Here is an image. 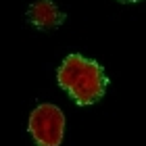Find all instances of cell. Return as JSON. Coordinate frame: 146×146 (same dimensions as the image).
<instances>
[{
  "label": "cell",
  "mask_w": 146,
  "mask_h": 146,
  "mask_svg": "<svg viewBox=\"0 0 146 146\" xmlns=\"http://www.w3.org/2000/svg\"><path fill=\"white\" fill-rule=\"evenodd\" d=\"M56 79L58 86L82 107L98 102L107 94L109 86L102 65L96 63L94 58L77 54V52L65 56V61L56 71Z\"/></svg>",
  "instance_id": "6da1fadb"
},
{
  "label": "cell",
  "mask_w": 146,
  "mask_h": 146,
  "mask_svg": "<svg viewBox=\"0 0 146 146\" xmlns=\"http://www.w3.org/2000/svg\"><path fill=\"white\" fill-rule=\"evenodd\" d=\"M36 146H61L65 136V115L52 102H42L31 111L27 123Z\"/></svg>",
  "instance_id": "7a4b0ae2"
},
{
  "label": "cell",
  "mask_w": 146,
  "mask_h": 146,
  "mask_svg": "<svg viewBox=\"0 0 146 146\" xmlns=\"http://www.w3.org/2000/svg\"><path fill=\"white\" fill-rule=\"evenodd\" d=\"M67 15L52 0H34L27 6V21L40 31H52L65 23Z\"/></svg>",
  "instance_id": "3957f363"
},
{
  "label": "cell",
  "mask_w": 146,
  "mask_h": 146,
  "mask_svg": "<svg viewBox=\"0 0 146 146\" xmlns=\"http://www.w3.org/2000/svg\"><path fill=\"white\" fill-rule=\"evenodd\" d=\"M117 2H123V4H136V2H142V0H117Z\"/></svg>",
  "instance_id": "277c9868"
}]
</instances>
